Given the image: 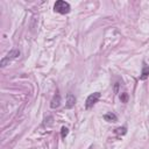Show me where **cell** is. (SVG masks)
<instances>
[{
  "instance_id": "cell-8",
  "label": "cell",
  "mask_w": 149,
  "mask_h": 149,
  "mask_svg": "<svg viewBox=\"0 0 149 149\" xmlns=\"http://www.w3.org/2000/svg\"><path fill=\"white\" fill-rule=\"evenodd\" d=\"M126 133H127V127H125V126L114 129V134H116L118 136H120V135H125Z\"/></svg>"
},
{
  "instance_id": "cell-5",
  "label": "cell",
  "mask_w": 149,
  "mask_h": 149,
  "mask_svg": "<svg viewBox=\"0 0 149 149\" xmlns=\"http://www.w3.org/2000/svg\"><path fill=\"white\" fill-rule=\"evenodd\" d=\"M61 102H62L61 95H59V93H56V94L52 97L51 101H50V107H51V108H58L59 105H61Z\"/></svg>"
},
{
  "instance_id": "cell-3",
  "label": "cell",
  "mask_w": 149,
  "mask_h": 149,
  "mask_svg": "<svg viewBox=\"0 0 149 149\" xmlns=\"http://www.w3.org/2000/svg\"><path fill=\"white\" fill-rule=\"evenodd\" d=\"M100 98V92H94V93H91L87 98H86V101H85V108L86 109H90L92 108L99 100Z\"/></svg>"
},
{
  "instance_id": "cell-2",
  "label": "cell",
  "mask_w": 149,
  "mask_h": 149,
  "mask_svg": "<svg viewBox=\"0 0 149 149\" xmlns=\"http://www.w3.org/2000/svg\"><path fill=\"white\" fill-rule=\"evenodd\" d=\"M20 54H21V52H20L19 49H13V50H10V51H9L2 59H1V62H0V66H1V68H5V66H6L8 63H10L13 59H16V58L20 56Z\"/></svg>"
},
{
  "instance_id": "cell-4",
  "label": "cell",
  "mask_w": 149,
  "mask_h": 149,
  "mask_svg": "<svg viewBox=\"0 0 149 149\" xmlns=\"http://www.w3.org/2000/svg\"><path fill=\"white\" fill-rule=\"evenodd\" d=\"M76 105V97L72 93H68L66 94V102H65V108L70 109Z\"/></svg>"
},
{
  "instance_id": "cell-7",
  "label": "cell",
  "mask_w": 149,
  "mask_h": 149,
  "mask_svg": "<svg viewBox=\"0 0 149 149\" xmlns=\"http://www.w3.org/2000/svg\"><path fill=\"white\" fill-rule=\"evenodd\" d=\"M104 120H105V121H108V122H116V121H118V116H116L114 113L108 112V113H106V114L104 115Z\"/></svg>"
},
{
  "instance_id": "cell-6",
  "label": "cell",
  "mask_w": 149,
  "mask_h": 149,
  "mask_svg": "<svg viewBox=\"0 0 149 149\" xmlns=\"http://www.w3.org/2000/svg\"><path fill=\"white\" fill-rule=\"evenodd\" d=\"M149 77V65H147L146 63H143L142 65V71L140 74V80H146Z\"/></svg>"
},
{
  "instance_id": "cell-1",
  "label": "cell",
  "mask_w": 149,
  "mask_h": 149,
  "mask_svg": "<svg viewBox=\"0 0 149 149\" xmlns=\"http://www.w3.org/2000/svg\"><path fill=\"white\" fill-rule=\"evenodd\" d=\"M54 10L59 14H68L71 10V6L69 2H66L64 0H57L54 5Z\"/></svg>"
},
{
  "instance_id": "cell-9",
  "label": "cell",
  "mask_w": 149,
  "mask_h": 149,
  "mask_svg": "<svg viewBox=\"0 0 149 149\" xmlns=\"http://www.w3.org/2000/svg\"><path fill=\"white\" fill-rule=\"evenodd\" d=\"M68 134H69V129H68L66 127H62V128H61V137H62V139H65Z\"/></svg>"
},
{
  "instance_id": "cell-11",
  "label": "cell",
  "mask_w": 149,
  "mask_h": 149,
  "mask_svg": "<svg viewBox=\"0 0 149 149\" xmlns=\"http://www.w3.org/2000/svg\"><path fill=\"white\" fill-rule=\"evenodd\" d=\"M118 87H119V83H115V86H114V91H115V93H118Z\"/></svg>"
},
{
  "instance_id": "cell-10",
  "label": "cell",
  "mask_w": 149,
  "mask_h": 149,
  "mask_svg": "<svg viewBox=\"0 0 149 149\" xmlns=\"http://www.w3.org/2000/svg\"><path fill=\"white\" fill-rule=\"evenodd\" d=\"M120 100H121L122 102H127V100H128V93H126V92L121 93V94H120Z\"/></svg>"
}]
</instances>
